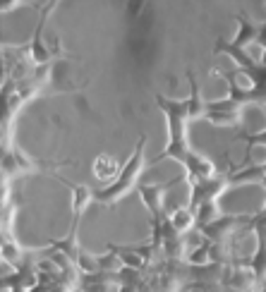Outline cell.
<instances>
[{"instance_id": "6da1fadb", "label": "cell", "mask_w": 266, "mask_h": 292, "mask_svg": "<svg viewBox=\"0 0 266 292\" xmlns=\"http://www.w3.org/2000/svg\"><path fill=\"white\" fill-rule=\"evenodd\" d=\"M115 170H118V165L113 163V158H108V156H101V158L94 163V173H96L101 180L113 177V175H115Z\"/></svg>"}]
</instances>
